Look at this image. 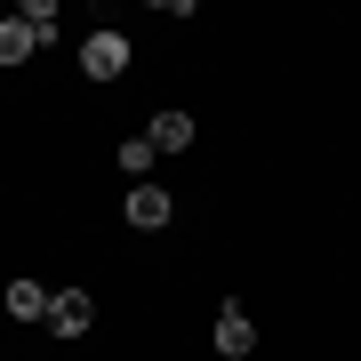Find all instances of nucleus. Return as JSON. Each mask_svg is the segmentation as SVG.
I'll return each mask as SVG.
<instances>
[{
	"instance_id": "obj_1",
	"label": "nucleus",
	"mask_w": 361,
	"mask_h": 361,
	"mask_svg": "<svg viewBox=\"0 0 361 361\" xmlns=\"http://www.w3.org/2000/svg\"><path fill=\"white\" fill-rule=\"evenodd\" d=\"M89 322H97V297L89 289H49V313H40L49 337H89Z\"/></svg>"
},
{
	"instance_id": "obj_8",
	"label": "nucleus",
	"mask_w": 361,
	"mask_h": 361,
	"mask_svg": "<svg viewBox=\"0 0 361 361\" xmlns=\"http://www.w3.org/2000/svg\"><path fill=\"white\" fill-rule=\"evenodd\" d=\"M8 313L16 322H40V313H49V289L40 281H8Z\"/></svg>"
},
{
	"instance_id": "obj_6",
	"label": "nucleus",
	"mask_w": 361,
	"mask_h": 361,
	"mask_svg": "<svg viewBox=\"0 0 361 361\" xmlns=\"http://www.w3.org/2000/svg\"><path fill=\"white\" fill-rule=\"evenodd\" d=\"M16 25L32 32V49H49V40L65 32V25H56V0H25V8H16Z\"/></svg>"
},
{
	"instance_id": "obj_5",
	"label": "nucleus",
	"mask_w": 361,
	"mask_h": 361,
	"mask_svg": "<svg viewBox=\"0 0 361 361\" xmlns=\"http://www.w3.org/2000/svg\"><path fill=\"white\" fill-rule=\"evenodd\" d=\"M153 153H185V145H193V113H153Z\"/></svg>"
},
{
	"instance_id": "obj_3",
	"label": "nucleus",
	"mask_w": 361,
	"mask_h": 361,
	"mask_svg": "<svg viewBox=\"0 0 361 361\" xmlns=\"http://www.w3.org/2000/svg\"><path fill=\"white\" fill-rule=\"evenodd\" d=\"M177 217V201H169V185H129V225L137 233H161Z\"/></svg>"
},
{
	"instance_id": "obj_7",
	"label": "nucleus",
	"mask_w": 361,
	"mask_h": 361,
	"mask_svg": "<svg viewBox=\"0 0 361 361\" xmlns=\"http://www.w3.org/2000/svg\"><path fill=\"white\" fill-rule=\"evenodd\" d=\"M153 137H129V145H121V169H129V185H153Z\"/></svg>"
},
{
	"instance_id": "obj_9",
	"label": "nucleus",
	"mask_w": 361,
	"mask_h": 361,
	"mask_svg": "<svg viewBox=\"0 0 361 361\" xmlns=\"http://www.w3.org/2000/svg\"><path fill=\"white\" fill-rule=\"evenodd\" d=\"M25 56H32V32L16 16H0V65H25Z\"/></svg>"
},
{
	"instance_id": "obj_4",
	"label": "nucleus",
	"mask_w": 361,
	"mask_h": 361,
	"mask_svg": "<svg viewBox=\"0 0 361 361\" xmlns=\"http://www.w3.org/2000/svg\"><path fill=\"white\" fill-rule=\"evenodd\" d=\"M217 353H225V361H249V353H257V329H249V313H241V305H225V313H217Z\"/></svg>"
},
{
	"instance_id": "obj_2",
	"label": "nucleus",
	"mask_w": 361,
	"mask_h": 361,
	"mask_svg": "<svg viewBox=\"0 0 361 361\" xmlns=\"http://www.w3.org/2000/svg\"><path fill=\"white\" fill-rule=\"evenodd\" d=\"M80 73H89V80H121V73H129V40H121L113 25L89 32V40H80Z\"/></svg>"
}]
</instances>
